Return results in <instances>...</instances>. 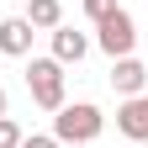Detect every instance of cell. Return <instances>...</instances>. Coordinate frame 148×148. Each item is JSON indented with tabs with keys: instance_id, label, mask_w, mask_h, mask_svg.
I'll return each mask as SVG.
<instances>
[{
	"instance_id": "cell-1",
	"label": "cell",
	"mask_w": 148,
	"mask_h": 148,
	"mask_svg": "<svg viewBox=\"0 0 148 148\" xmlns=\"http://www.w3.org/2000/svg\"><path fill=\"white\" fill-rule=\"evenodd\" d=\"M106 132V116H101V106H90V101H64L58 111H53V138L58 143H95Z\"/></svg>"
},
{
	"instance_id": "cell-6",
	"label": "cell",
	"mask_w": 148,
	"mask_h": 148,
	"mask_svg": "<svg viewBox=\"0 0 148 148\" xmlns=\"http://www.w3.org/2000/svg\"><path fill=\"white\" fill-rule=\"evenodd\" d=\"M116 132L132 143H148V95H127L116 106Z\"/></svg>"
},
{
	"instance_id": "cell-5",
	"label": "cell",
	"mask_w": 148,
	"mask_h": 148,
	"mask_svg": "<svg viewBox=\"0 0 148 148\" xmlns=\"http://www.w3.org/2000/svg\"><path fill=\"white\" fill-rule=\"evenodd\" d=\"M148 85V64L138 58V53H127V58H111V90L127 101V95H143Z\"/></svg>"
},
{
	"instance_id": "cell-13",
	"label": "cell",
	"mask_w": 148,
	"mask_h": 148,
	"mask_svg": "<svg viewBox=\"0 0 148 148\" xmlns=\"http://www.w3.org/2000/svg\"><path fill=\"white\" fill-rule=\"evenodd\" d=\"M58 148H85V143H58Z\"/></svg>"
},
{
	"instance_id": "cell-8",
	"label": "cell",
	"mask_w": 148,
	"mask_h": 148,
	"mask_svg": "<svg viewBox=\"0 0 148 148\" xmlns=\"http://www.w3.org/2000/svg\"><path fill=\"white\" fill-rule=\"evenodd\" d=\"M21 16H27L37 32H53V27H64V0H27Z\"/></svg>"
},
{
	"instance_id": "cell-9",
	"label": "cell",
	"mask_w": 148,
	"mask_h": 148,
	"mask_svg": "<svg viewBox=\"0 0 148 148\" xmlns=\"http://www.w3.org/2000/svg\"><path fill=\"white\" fill-rule=\"evenodd\" d=\"M79 11L90 16V21H106V16L116 11V0H79Z\"/></svg>"
},
{
	"instance_id": "cell-2",
	"label": "cell",
	"mask_w": 148,
	"mask_h": 148,
	"mask_svg": "<svg viewBox=\"0 0 148 148\" xmlns=\"http://www.w3.org/2000/svg\"><path fill=\"white\" fill-rule=\"evenodd\" d=\"M27 90H32V101L42 106V111H58L64 106V64L53 58H27Z\"/></svg>"
},
{
	"instance_id": "cell-7",
	"label": "cell",
	"mask_w": 148,
	"mask_h": 148,
	"mask_svg": "<svg viewBox=\"0 0 148 148\" xmlns=\"http://www.w3.org/2000/svg\"><path fill=\"white\" fill-rule=\"evenodd\" d=\"M48 37H53V58H58L64 69H69V64H79L85 53H90V37H85V32H74L69 21H64V27H53Z\"/></svg>"
},
{
	"instance_id": "cell-4",
	"label": "cell",
	"mask_w": 148,
	"mask_h": 148,
	"mask_svg": "<svg viewBox=\"0 0 148 148\" xmlns=\"http://www.w3.org/2000/svg\"><path fill=\"white\" fill-rule=\"evenodd\" d=\"M32 37H37V27L27 16H5L0 21V58H32Z\"/></svg>"
},
{
	"instance_id": "cell-3",
	"label": "cell",
	"mask_w": 148,
	"mask_h": 148,
	"mask_svg": "<svg viewBox=\"0 0 148 148\" xmlns=\"http://www.w3.org/2000/svg\"><path fill=\"white\" fill-rule=\"evenodd\" d=\"M95 48L106 53V58H127V53L138 48V21H132V11H111L106 21H95Z\"/></svg>"
},
{
	"instance_id": "cell-10",
	"label": "cell",
	"mask_w": 148,
	"mask_h": 148,
	"mask_svg": "<svg viewBox=\"0 0 148 148\" xmlns=\"http://www.w3.org/2000/svg\"><path fill=\"white\" fill-rule=\"evenodd\" d=\"M21 138H27L21 127H16L11 116H0V148H21Z\"/></svg>"
},
{
	"instance_id": "cell-11",
	"label": "cell",
	"mask_w": 148,
	"mask_h": 148,
	"mask_svg": "<svg viewBox=\"0 0 148 148\" xmlns=\"http://www.w3.org/2000/svg\"><path fill=\"white\" fill-rule=\"evenodd\" d=\"M21 148H58V138H53V132H48V138L32 132V138H21Z\"/></svg>"
},
{
	"instance_id": "cell-12",
	"label": "cell",
	"mask_w": 148,
	"mask_h": 148,
	"mask_svg": "<svg viewBox=\"0 0 148 148\" xmlns=\"http://www.w3.org/2000/svg\"><path fill=\"white\" fill-rule=\"evenodd\" d=\"M5 111H11V95H5V85H0V116H5Z\"/></svg>"
},
{
	"instance_id": "cell-14",
	"label": "cell",
	"mask_w": 148,
	"mask_h": 148,
	"mask_svg": "<svg viewBox=\"0 0 148 148\" xmlns=\"http://www.w3.org/2000/svg\"><path fill=\"white\" fill-rule=\"evenodd\" d=\"M138 148H148V143H138Z\"/></svg>"
}]
</instances>
